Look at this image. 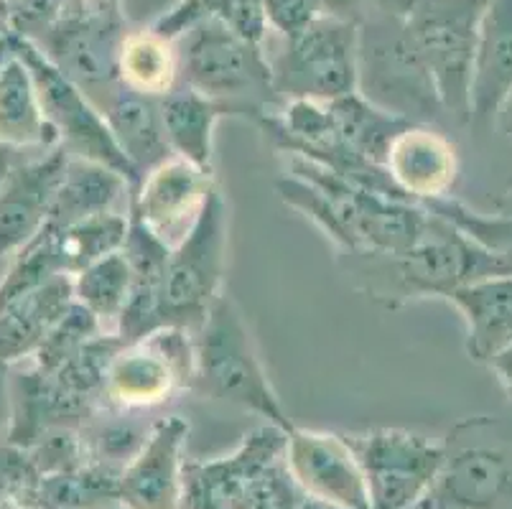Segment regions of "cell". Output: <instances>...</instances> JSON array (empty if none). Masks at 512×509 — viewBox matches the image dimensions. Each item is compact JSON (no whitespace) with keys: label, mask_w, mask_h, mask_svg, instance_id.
Segmentation results:
<instances>
[{"label":"cell","mask_w":512,"mask_h":509,"mask_svg":"<svg viewBox=\"0 0 512 509\" xmlns=\"http://www.w3.org/2000/svg\"><path fill=\"white\" fill-rule=\"evenodd\" d=\"M497 128H500L502 135L512 143V97L507 100V105L502 107L500 118H497Z\"/></svg>","instance_id":"cell-40"},{"label":"cell","mask_w":512,"mask_h":509,"mask_svg":"<svg viewBox=\"0 0 512 509\" xmlns=\"http://www.w3.org/2000/svg\"><path fill=\"white\" fill-rule=\"evenodd\" d=\"M194 380V334L161 326L138 342L123 344L105 377V405L146 410L164 405Z\"/></svg>","instance_id":"cell-10"},{"label":"cell","mask_w":512,"mask_h":509,"mask_svg":"<svg viewBox=\"0 0 512 509\" xmlns=\"http://www.w3.org/2000/svg\"><path fill=\"white\" fill-rule=\"evenodd\" d=\"M428 509H446L444 504H436V502H428Z\"/></svg>","instance_id":"cell-44"},{"label":"cell","mask_w":512,"mask_h":509,"mask_svg":"<svg viewBox=\"0 0 512 509\" xmlns=\"http://www.w3.org/2000/svg\"><path fill=\"white\" fill-rule=\"evenodd\" d=\"M367 484L370 509H416L434 494L444 471L446 443L400 428L347 433Z\"/></svg>","instance_id":"cell-8"},{"label":"cell","mask_w":512,"mask_h":509,"mask_svg":"<svg viewBox=\"0 0 512 509\" xmlns=\"http://www.w3.org/2000/svg\"><path fill=\"white\" fill-rule=\"evenodd\" d=\"M79 3H100V0H79Z\"/></svg>","instance_id":"cell-45"},{"label":"cell","mask_w":512,"mask_h":509,"mask_svg":"<svg viewBox=\"0 0 512 509\" xmlns=\"http://www.w3.org/2000/svg\"><path fill=\"white\" fill-rule=\"evenodd\" d=\"M416 0H321V8L329 16L360 23L370 16L408 18Z\"/></svg>","instance_id":"cell-37"},{"label":"cell","mask_w":512,"mask_h":509,"mask_svg":"<svg viewBox=\"0 0 512 509\" xmlns=\"http://www.w3.org/2000/svg\"><path fill=\"white\" fill-rule=\"evenodd\" d=\"M13 49V46H11ZM0 146L57 148L59 138L46 120L29 67L11 54L0 69Z\"/></svg>","instance_id":"cell-25"},{"label":"cell","mask_w":512,"mask_h":509,"mask_svg":"<svg viewBox=\"0 0 512 509\" xmlns=\"http://www.w3.org/2000/svg\"><path fill=\"white\" fill-rule=\"evenodd\" d=\"M446 301L467 324V354L490 364L512 347V275H492L451 293Z\"/></svg>","instance_id":"cell-22"},{"label":"cell","mask_w":512,"mask_h":509,"mask_svg":"<svg viewBox=\"0 0 512 509\" xmlns=\"http://www.w3.org/2000/svg\"><path fill=\"white\" fill-rule=\"evenodd\" d=\"M306 492L288 471L286 456L265 466L242 497L240 509H301Z\"/></svg>","instance_id":"cell-35"},{"label":"cell","mask_w":512,"mask_h":509,"mask_svg":"<svg viewBox=\"0 0 512 509\" xmlns=\"http://www.w3.org/2000/svg\"><path fill=\"white\" fill-rule=\"evenodd\" d=\"M512 97V0H487L479 21L469 87V125H497Z\"/></svg>","instance_id":"cell-18"},{"label":"cell","mask_w":512,"mask_h":509,"mask_svg":"<svg viewBox=\"0 0 512 509\" xmlns=\"http://www.w3.org/2000/svg\"><path fill=\"white\" fill-rule=\"evenodd\" d=\"M161 115L171 153L212 171L214 128L225 115L232 118L237 112L179 82L169 95L161 97Z\"/></svg>","instance_id":"cell-26"},{"label":"cell","mask_w":512,"mask_h":509,"mask_svg":"<svg viewBox=\"0 0 512 509\" xmlns=\"http://www.w3.org/2000/svg\"><path fill=\"white\" fill-rule=\"evenodd\" d=\"M230 214L220 189H214L192 232L171 250L164 286V326L197 331L209 306L222 293L227 263Z\"/></svg>","instance_id":"cell-9"},{"label":"cell","mask_w":512,"mask_h":509,"mask_svg":"<svg viewBox=\"0 0 512 509\" xmlns=\"http://www.w3.org/2000/svg\"><path fill=\"white\" fill-rule=\"evenodd\" d=\"M189 420L166 415L151 423L146 443L120 474L118 502L130 509H181Z\"/></svg>","instance_id":"cell-16"},{"label":"cell","mask_w":512,"mask_h":509,"mask_svg":"<svg viewBox=\"0 0 512 509\" xmlns=\"http://www.w3.org/2000/svg\"><path fill=\"white\" fill-rule=\"evenodd\" d=\"M283 428H255L232 454L207 461H186L181 509H240L255 476L286 454Z\"/></svg>","instance_id":"cell-12"},{"label":"cell","mask_w":512,"mask_h":509,"mask_svg":"<svg viewBox=\"0 0 512 509\" xmlns=\"http://www.w3.org/2000/svg\"><path fill=\"white\" fill-rule=\"evenodd\" d=\"M100 334H107L100 319L92 314L90 308L74 301L67 308V314L51 326L49 334L41 342V347L31 357L34 359V367L41 372H57L64 362H69L79 349L90 344Z\"/></svg>","instance_id":"cell-33"},{"label":"cell","mask_w":512,"mask_h":509,"mask_svg":"<svg viewBox=\"0 0 512 509\" xmlns=\"http://www.w3.org/2000/svg\"><path fill=\"white\" fill-rule=\"evenodd\" d=\"M151 426H141L138 420L130 418H113L105 420L100 428L92 433H85L90 459L95 464L107 466L123 474L125 466L136 459V454L146 443Z\"/></svg>","instance_id":"cell-34"},{"label":"cell","mask_w":512,"mask_h":509,"mask_svg":"<svg viewBox=\"0 0 512 509\" xmlns=\"http://www.w3.org/2000/svg\"><path fill=\"white\" fill-rule=\"evenodd\" d=\"M286 464L309 497L344 509H370L362 466L339 433L293 428L286 436Z\"/></svg>","instance_id":"cell-14"},{"label":"cell","mask_w":512,"mask_h":509,"mask_svg":"<svg viewBox=\"0 0 512 509\" xmlns=\"http://www.w3.org/2000/svg\"><path fill=\"white\" fill-rule=\"evenodd\" d=\"M120 471L87 464L67 474L44 476L39 482V509H97L118 502Z\"/></svg>","instance_id":"cell-31"},{"label":"cell","mask_w":512,"mask_h":509,"mask_svg":"<svg viewBox=\"0 0 512 509\" xmlns=\"http://www.w3.org/2000/svg\"><path fill=\"white\" fill-rule=\"evenodd\" d=\"M179 77V51L174 49V41L158 36L153 28L125 34L118 56V79L123 87L161 100L179 84Z\"/></svg>","instance_id":"cell-27"},{"label":"cell","mask_w":512,"mask_h":509,"mask_svg":"<svg viewBox=\"0 0 512 509\" xmlns=\"http://www.w3.org/2000/svg\"><path fill=\"white\" fill-rule=\"evenodd\" d=\"M74 303L72 275H59L0 308V362L34 357L49 329Z\"/></svg>","instance_id":"cell-23"},{"label":"cell","mask_w":512,"mask_h":509,"mask_svg":"<svg viewBox=\"0 0 512 509\" xmlns=\"http://www.w3.org/2000/svg\"><path fill=\"white\" fill-rule=\"evenodd\" d=\"M123 39L125 34H120L115 18L105 8H97L90 13H69L46 31V46L41 51L87 95L100 87L110 95L120 84L118 56Z\"/></svg>","instance_id":"cell-15"},{"label":"cell","mask_w":512,"mask_h":509,"mask_svg":"<svg viewBox=\"0 0 512 509\" xmlns=\"http://www.w3.org/2000/svg\"><path fill=\"white\" fill-rule=\"evenodd\" d=\"M423 207L436 217L446 219L454 227L464 232L469 240L477 245L487 247L492 255L507 265L512 273V189L507 191L505 199L500 204V212L484 214L477 209H469L454 196H444V199H434V202H423Z\"/></svg>","instance_id":"cell-32"},{"label":"cell","mask_w":512,"mask_h":509,"mask_svg":"<svg viewBox=\"0 0 512 509\" xmlns=\"http://www.w3.org/2000/svg\"><path fill=\"white\" fill-rule=\"evenodd\" d=\"M11 420H13L11 364L0 362V433L11 431Z\"/></svg>","instance_id":"cell-38"},{"label":"cell","mask_w":512,"mask_h":509,"mask_svg":"<svg viewBox=\"0 0 512 509\" xmlns=\"http://www.w3.org/2000/svg\"><path fill=\"white\" fill-rule=\"evenodd\" d=\"M416 509H428V502H426V504H421V507H416Z\"/></svg>","instance_id":"cell-46"},{"label":"cell","mask_w":512,"mask_h":509,"mask_svg":"<svg viewBox=\"0 0 512 509\" xmlns=\"http://www.w3.org/2000/svg\"><path fill=\"white\" fill-rule=\"evenodd\" d=\"M265 16L283 39H296L324 13L321 0H263Z\"/></svg>","instance_id":"cell-36"},{"label":"cell","mask_w":512,"mask_h":509,"mask_svg":"<svg viewBox=\"0 0 512 509\" xmlns=\"http://www.w3.org/2000/svg\"><path fill=\"white\" fill-rule=\"evenodd\" d=\"M347 273L360 278L357 288L385 308H403L423 298L451 293L492 275H512L487 247L469 240L459 227L431 214V227L416 247L400 255L344 252Z\"/></svg>","instance_id":"cell-1"},{"label":"cell","mask_w":512,"mask_h":509,"mask_svg":"<svg viewBox=\"0 0 512 509\" xmlns=\"http://www.w3.org/2000/svg\"><path fill=\"white\" fill-rule=\"evenodd\" d=\"M214 189L212 171L171 156L138 181L130 199V217L174 250L192 232Z\"/></svg>","instance_id":"cell-11"},{"label":"cell","mask_w":512,"mask_h":509,"mask_svg":"<svg viewBox=\"0 0 512 509\" xmlns=\"http://www.w3.org/2000/svg\"><path fill=\"white\" fill-rule=\"evenodd\" d=\"M179 69L181 82L230 105L240 118L255 120L268 107L281 105L263 46L240 39L217 18H204L186 31Z\"/></svg>","instance_id":"cell-3"},{"label":"cell","mask_w":512,"mask_h":509,"mask_svg":"<svg viewBox=\"0 0 512 509\" xmlns=\"http://www.w3.org/2000/svg\"><path fill=\"white\" fill-rule=\"evenodd\" d=\"M301 509H344V507H337V504H329V502H321V499H314V497H309V494H306Z\"/></svg>","instance_id":"cell-41"},{"label":"cell","mask_w":512,"mask_h":509,"mask_svg":"<svg viewBox=\"0 0 512 509\" xmlns=\"http://www.w3.org/2000/svg\"><path fill=\"white\" fill-rule=\"evenodd\" d=\"M329 112H332L334 128H337L339 138L347 143L357 156L365 161L375 163V166H385V156H388L393 140L398 138L403 130L408 128L406 120L395 118L390 112L380 110L372 102H367L360 92L344 95L339 100L327 102Z\"/></svg>","instance_id":"cell-28"},{"label":"cell","mask_w":512,"mask_h":509,"mask_svg":"<svg viewBox=\"0 0 512 509\" xmlns=\"http://www.w3.org/2000/svg\"><path fill=\"white\" fill-rule=\"evenodd\" d=\"M487 0H416L406 28L439 90L444 112L469 125L474 49Z\"/></svg>","instance_id":"cell-5"},{"label":"cell","mask_w":512,"mask_h":509,"mask_svg":"<svg viewBox=\"0 0 512 509\" xmlns=\"http://www.w3.org/2000/svg\"><path fill=\"white\" fill-rule=\"evenodd\" d=\"M130 199H133V184L115 168L69 156L49 224L67 227L102 214H128Z\"/></svg>","instance_id":"cell-24"},{"label":"cell","mask_w":512,"mask_h":509,"mask_svg":"<svg viewBox=\"0 0 512 509\" xmlns=\"http://www.w3.org/2000/svg\"><path fill=\"white\" fill-rule=\"evenodd\" d=\"M357 51V23L321 13L271 62L278 100L332 102L357 92Z\"/></svg>","instance_id":"cell-7"},{"label":"cell","mask_w":512,"mask_h":509,"mask_svg":"<svg viewBox=\"0 0 512 509\" xmlns=\"http://www.w3.org/2000/svg\"><path fill=\"white\" fill-rule=\"evenodd\" d=\"M383 168L406 199L434 202L451 196L459 179V153L434 125L413 123L393 140Z\"/></svg>","instance_id":"cell-17"},{"label":"cell","mask_w":512,"mask_h":509,"mask_svg":"<svg viewBox=\"0 0 512 509\" xmlns=\"http://www.w3.org/2000/svg\"><path fill=\"white\" fill-rule=\"evenodd\" d=\"M107 120V128L113 133L115 143L123 156L133 163L138 176H146L151 168L171 158L169 140H166L161 100L133 92L118 84L105 102L100 105Z\"/></svg>","instance_id":"cell-21"},{"label":"cell","mask_w":512,"mask_h":509,"mask_svg":"<svg viewBox=\"0 0 512 509\" xmlns=\"http://www.w3.org/2000/svg\"><path fill=\"white\" fill-rule=\"evenodd\" d=\"M74 301L90 308L107 334H115L130 291V263L123 250L87 265L74 275Z\"/></svg>","instance_id":"cell-30"},{"label":"cell","mask_w":512,"mask_h":509,"mask_svg":"<svg viewBox=\"0 0 512 509\" xmlns=\"http://www.w3.org/2000/svg\"><path fill=\"white\" fill-rule=\"evenodd\" d=\"M492 372L497 375V380L502 382V387H505L507 392L512 395V347L505 349L502 354H497L495 359H492L490 364H487Z\"/></svg>","instance_id":"cell-39"},{"label":"cell","mask_w":512,"mask_h":509,"mask_svg":"<svg viewBox=\"0 0 512 509\" xmlns=\"http://www.w3.org/2000/svg\"><path fill=\"white\" fill-rule=\"evenodd\" d=\"M97 509H130V507H125V504H120V502H110V504H105V507H97Z\"/></svg>","instance_id":"cell-43"},{"label":"cell","mask_w":512,"mask_h":509,"mask_svg":"<svg viewBox=\"0 0 512 509\" xmlns=\"http://www.w3.org/2000/svg\"><path fill=\"white\" fill-rule=\"evenodd\" d=\"M11 54H13L11 34H3V36H0V69H3V64H6V59Z\"/></svg>","instance_id":"cell-42"},{"label":"cell","mask_w":512,"mask_h":509,"mask_svg":"<svg viewBox=\"0 0 512 509\" xmlns=\"http://www.w3.org/2000/svg\"><path fill=\"white\" fill-rule=\"evenodd\" d=\"M123 252L130 263V291L115 334L130 344L164 326V286L171 250L130 217Z\"/></svg>","instance_id":"cell-19"},{"label":"cell","mask_w":512,"mask_h":509,"mask_svg":"<svg viewBox=\"0 0 512 509\" xmlns=\"http://www.w3.org/2000/svg\"><path fill=\"white\" fill-rule=\"evenodd\" d=\"M69 153L62 146L21 161L0 184V265L16 258L46 227Z\"/></svg>","instance_id":"cell-13"},{"label":"cell","mask_w":512,"mask_h":509,"mask_svg":"<svg viewBox=\"0 0 512 509\" xmlns=\"http://www.w3.org/2000/svg\"><path fill=\"white\" fill-rule=\"evenodd\" d=\"M189 390L250 410L286 433L296 428L255 354L240 308L227 293L214 298L204 324L194 331V380Z\"/></svg>","instance_id":"cell-2"},{"label":"cell","mask_w":512,"mask_h":509,"mask_svg":"<svg viewBox=\"0 0 512 509\" xmlns=\"http://www.w3.org/2000/svg\"><path fill=\"white\" fill-rule=\"evenodd\" d=\"M449 448L444 471L428 502L446 509H497L512 502V464L490 446Z\"/></svg>","instance_id":"cell-20"},{"label":"cell","mask_w":512,"mask_h":509,"mask_svg":"<svg viewBox=\"0 0 512 509\" xmlns=\"http://www.w3.org/2000/svg\"><path fill=\"white\" fill-rule=\"evenodd\" d=\"M11 46L13 54L29 67L34 77L46 120L57 133L59 146L74 158H87V161L115 168L136 189L141 176L115 143L97 102L51 62L36 41L11 34Z\"/></svg>","instance_id":"cell-6"},{"label":"cell","mask_w":512,"mask_h":509,"mask_svg":"<svg viewBox=\"0 0 512 509\" xmlns=\"http://www.w3.org/2000/svg\"><path fill=\"white\" fill-rule=\"evenodd\" d=\"M54 237V247H57L59 263H62L64 275H77L92 265L95 260L105 258L110 252L123 250L125 237L130 230V212H113L102 214V217L85 219V222L67 224V227H57L49 224Z\"/></svg>","instance_id":"cell-29"},{"label":"cell","mask_w":512,"mask_h":509,"mask_svg":"<svg viewBox=\"0 0 512 509\" xmlns=\"http://www.w3.org/2000/svg\"><path fill=\"white\" fill-rule=\"evenodd\" d=\"M357 28V92L406 123L434 125L444 105L408 36L406 18L370 16L357 23Z\"/></svg>","instance_id":"cell-4"}]
</instances>
